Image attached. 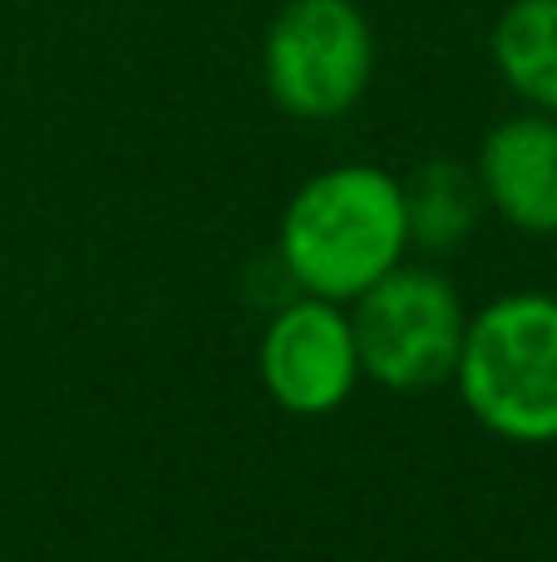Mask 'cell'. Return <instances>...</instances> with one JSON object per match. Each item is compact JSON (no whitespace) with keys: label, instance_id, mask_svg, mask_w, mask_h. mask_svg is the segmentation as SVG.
Masks as SVG:
<instances>
[{"label":"cell","instance_id":"cell-1","mask_svg":"<svg viewBox=\"0 0 557 562\" xmlns=\"http://www.w3.org/2000/svg\"><path fill=\"white\" fill-rule=\"evenodd\" d=\"M410 252L405 188L375 164H336L292 193L276 223V267L296 291L355 301Z\"/></svg>","mask_w":557,"mask_h":562},{"label":"cell","instance_id":"cell-2","mask_svg":"<svg viewBox=\"0 0 557 562\" xmlns=\"http://www.w3.org/2000/svg\"><path fill=\"white\" fill-rule=\"evenodd\" d=\"M450 385L489 435L557 445V296L509 291L474 311Z\"/></svg>","mask_w":557,"mask_h":562},{"label":"cell","instance_id":"cell-3","mask_svg":"<svg viewBox=\"0 0 557 562\" xmlns=\"http://www.w3.org/2000/svg\"><path fill=\"white\" fill-rule=\"evenodd\" d=\"M345 316L361 356V380L395 395H420L454 380L469 311L444 272L400 262L355 301H345Z\"/></svg>","mask_w":557,"mask_h":562},{"label":"cell","instance_id":"cell-4","mask_svg":"<svg viewBox=\"0 0 557 562\" xmlns=\"http://www.w3.org/2000/svg\"><path fill=\"white\" fill-rule=\"evenodd\" d=\"M375 69L371 20L355 0H292L266 30V94L292 119H341L361 104Z\"/></svg>","mask_w":557,"mask_h":562},{"label":"cell","instance_id":"cell-5","mask_svg":"<svg viewBox=\"0 0 557 562\" xmlns=\"http://www.w3.org/2000/svg\"><path fill=\"white\" fill-rule=\"evenodd\" d=\"M257 375L286 415H336L361 385V356L341 301L306 296V291L282 301L257 346Z\"/></svg>","mask_w":557,"mask_h":562},{"label":"cell","instance_id":"cell-6","mask_svg":"<svg viewBox=\"0 0 557 562\" xmlns=\"http://www.w3.org/2000/svg\"><path fill=\"white\" fill-rule=\"evenodd\" d=\"M474 178L484 188V207L499 213L513 233L557 237V119L513 114L493 124L479 144Z\"/></svg>","mask_w":557,"mask_h":562},{"label":"cell","instance_id":"cell-7","mask_svg":"<svg viewBox=\"0 0 557 562\" xmlns=\"http://www.w3.org/2000/svg\"><path fill=\"white\" fill-rule=\"evenodd\" d=\"M405 217H410V247L420 252H454L484 223V188L459 158H430L405 178Z\"/></svg>","mask_w":557,"mask_h":562},{"label":"cell","instance_id":"cell-8","mask_svg":"<svg viewBox=\"0 0 557 562\" xmlns=\"http://www.w3.org/2000/svg\"><path fill=\"white\" fill-rule=\"evenodd\" d=\"M493 65L528 109L557 119V0H513L493 25Z\"/></svg>","mask_w":557,"mask_h":562}]
</instances>
